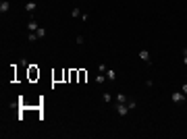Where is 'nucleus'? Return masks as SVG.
Wrapping results in <instances>:
<instances>
[{
	"label": "nucleus",
	"mask_w": 187,
	"mask_h": 139,
	"mask_svg": "<svg viewBox=\"0 0 187 139\" xmlns=\"http://www.w3.org/2000/svg\"><path fill=\"white\" fill-rule=\"evenodd\" d=\"M171 100H173L175 104H183V102H185V94H183V91H173V94H171Z\"/></svg>",
	"instance_id": "obj_1"
},
{
	"label": "nucleus",
	"mask_w": 187,
	"mask_h": 139,
	"mask_svg": "<svg viewBox=\"0 0 187 139\" xmlns=\"http://www.w3.org/2000/svg\"><path fill=\"white\" fill-rule=\"evenodd\" d=\"M139 58H142L146 64H152V54H150V50H139Z\"/></svg>",
	"instance_id": "obj_2"
},
{
	"label": "nucleus",
	"mask_w": 187,
	"mask_h": 139,
	"mask_svg": "<svg viewBox=\"0 0 187 139\" xmlns=\"http://www.w3.org/2000/svg\"><path fill=\"white\" fill-rule=\"evenodd\" d=\"M114 108H116V112H119L121 116H125V114L129 112V106H127V104H119V102H116V106H114Z\"/></svg>",
	"instance_id": "obj_3"
},
{
	"label": "nucleus",
	"mask_w": 187,
	"mask_h": 139,
	"mask_svg": "<svg viewBox=\"0 0 187 139\" xmlns=\"http://www.w3.org/2000/svg\"><path fill=\"white\" fill-rule=\"evenodd\" d=\"M35 8H38V4L33 2V0L25 4V11H27V15H33V13H35Z\"/></svg>",
	"instance_id": "obj_4"
},
{
	"label": "nucleus",
	"mask_w": 187,
	"mask_h": 139,
	"mask_svg": "<svg viewBox=\"0 0 187 139\" xmlns=\"http://www.w3.org/2000/svg\"><path fill=\"white\" fill-rule=\"evenodd\" d=\"M27 29H29V31H38V29H40L35 19H29V21H27Z\"/></svg>",
	"instance_id": "obj_5"
},
{
	"label": "nucleus",
	"mask_w": 187,
	"mask_h": 139,
	"mask_svg": "<svg viewBox=\"0 0 187 139\" xmlns=\"http://www.w3.org/2000/svg\"><path fill=\"white\" fill-rule=\"evenodd\" d=\"M11 11V4H8V0H2V2H0V13H8Z\"/></svg>",
	"instance_id": "obj_6"
},
{
	"label": "nucleus",
	"mask_w": 187,
	"mask_h": 139,
	"mask_svg": "<svg viewBox=\"0 0 187 139\" xmlns=\"http://www.w3.org/2000/svg\"><path fill=\"white\" fill-rule=\"evenodd\" d=\"M38 77H40V71H38L35 66H31V68H29V79H31V81H35Z\"/></svg>",
	"instance_id": "obj_7"
},
{
	"label": "nucleus",
	"mask_w": 187,
	"mask_h": 139,
	"mask_svg": "<svg viewBox=\"0 0 187 139\" xmlns=\"http://www.w3.org/2000/svg\"><path fill=\"white\" fill-rule=\"evenodd\" d=\"M106 79L108 81H114L116 79V71H114V68H106Z\"/></svg>",
	"instance_id": "obj_8"
},
{
	"label": "nucleus",
	"mask_w": 187,
	"mask_h": 139,
	"mask_svg": "<svg viewBox=\"0 0 187 139\" xmlns=\"http://www.w3.org/2000/svg\"><path fill=\"white\" fill-rule=\"evenodd\" d=\"M114 100L119 102V104H127V102H129V96H125V94H119V96H116Z\"/></svg>",
	"instance_id": "obj_9"
},
{
	"label": "nucleus",
	"mask_w": 187,
	"mask_h": 139,
	"mask_svg": "<svg viewBox=\"0 0 187 139\" xmlns=\"http://www.w3.org/2000/svg\"><path fill=\"white\" fill-rule=\"evenodd\" d=\"M77 77H79V71H69V81H71V83H75Z\"/></svg>",
	"instance_id": "obj_10"
},
{
	"label": "nucleus",
	"mask_w": 187,
	"mask_h": 139,
	"mask_svg": "<svg viewBox=\"0 0 187 139\" xmlns=\"http://www.w3.org/2000/svg\"><path fill=\"white\" fill-rule=\"evenodd\" d=\"M35 33H38V37H40V40H42V37H46V33H48V31H46V29H44V27H40V29H38V31H35Z\"/></svg>",
	"instance_id": "obj_11"
},
{
	"label": "nucleus",
	"mask_w": 187,
	"mask_h": 139,
	"mask_svg": "<svg viewBox=\"0 0 187 139\" xmlns=\"http://www.w3.org/2000/svg\"><path fill=\"white\" fill-rule=\"evenodd\" d=\"M127 106H129V110H133V108H137V102H135L133 98H129V102H127Z\"/></svg>",
	"instance_id": "obj_12"
},
{
	"label": "nucleus",
	"mask_w": 187,
	"mask_h": 139,
	"mask_svg": "<svg viewBox=\"0 0 187 139\" xmlns=\"http://www.w3.org/2000/svg\"><path fill=\"white\" fill-rule=\"evenodd\" d=\"M81 15H83L81 8H73V11H71V17H81Z\"/></svg>",
	"instance_id": "obj_13"
},
{
	"label": "nucleus",
	"mask_w": 187,
	"mask_h": 139,
	"mask_svg": "<svg viewBox=\"0 0 187 139\" xmlns=\"http://www.w3.org/2000/svg\"><path fill=\"white\" fill-rule=\"evenodd\" d=\"M27 40H29V42H35V40H40V37H38V33H35V31H31V33L27 35Z\"/></svg>",
	"instance_id": "obj_14"
},
{
	"label": "nucleus",
	"mask_w": 187,
	"mask_h": 139,
	"mask_svg": "<svg viewBox=\"0 0 187 139\" xmlns=\"http://www.w3.org/2000/svg\"><path fill=\"white\" fill-rule=\"evenodd\" d=\"M96 83H104V73H98L96 75Z\"/></svg>",
	"instance_id": "obj_15"
},
{
	"label": "nucleus",
	"mask_w": 187,
	"mask_h": 139,
	"mask_svg": "<svg viewBox=\"0 0 187 139\" xmlns=\"http://www.w3.org/2000/svg\"><path fill=\"white\" fill-rule=\"evenodd\" d=\"M106 68H108L106 64H98V73H104L106 75Z\"/></svg>",
	"instance_id": "obj_16"
},
{
	"label": "nucleus",
	"mask_w": 187,
	"mask_h": 139,
	"mask_svg": "<svg viewBox=\"0 0 187 139\" xmlns=\"http://www.w3.org/2000/svg\"><path fill=\"white\" fill-rule=\"evenodd\" d=\"M87 79V73L85 71H79V81H85Z\"/></svg>",
	"instance_id": "obj_17"
},
{
	"label": "nucleus",
	"mask_w": 187,
	"mask_h": 139,
	"mask_svg": "<svg viewBox=\"0 0 187 139\" xmlns=\"http://www.w3.org/2000/svg\"><path fill=\"white\" fill-rule=\"evenodd\" d=\"M102 100H104V102H112V96H110V94H104Z\"/></svg>",
	"instance_id": "obj_18"
},
{
	"label": "nucleus",
	"mask_w": 187,
	"mask_h": 139,
	"mask_svg": "<svg viewBox=\"0 0 187 139\" xmlns=\"http://www.w3.org/2000/svg\"><path fill=\"white\" fill-rule=\"evenodd\" d=\"M83 42H85V37H83V35H77V44H79V46H81V44H83Z\"/></svg>",
	"instance_id": "obj_19"
},
{
	"label": "nucleus",
	"mask_w": 187,
	"mask_h": 139,
	"mask_svg": "<svg viewBox=\"0 0 187 139\" xmlns=\"http://www.w3.org/2000/svg\"><path fill=\"white\" fill-rule=\"evenodd\" d=\"M183 62L187 64V48H183Z\"/></svg>",
	"instance_id": "obj_20"
},
{
	"label": "nucleus",
	"mask_w": 187,
	"mask_h": 139,
	"mask_svg": "<svg viewBox=\"0 0 187 139\" xmlns=\"http://www.w3.org/2000/svg\"><path fill=\"white\" fill-rule=\"evenodd\" d=\"M181 91H183V94L187 96V83H183V87H181Z\"/></svg>",
	"instance_id": "obj_21"
}]
</instances>
